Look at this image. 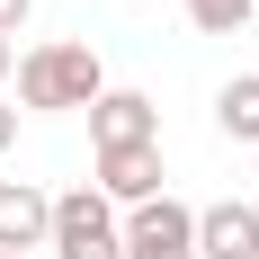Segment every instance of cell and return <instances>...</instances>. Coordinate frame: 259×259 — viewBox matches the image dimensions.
Listing matches in <instances>:
<instances>
[{
    "mask_svg": "<svg viewBox=\"0 0 259 259\" xmlns=\"http://www.w3.org/2000/svg\"><path fill=\"white\" fill-rule=\"evenodd\" d=\"M107 99V63L99 45H80V36H45V45L18 54V107L36 116H80V107Z\"/></svg>",
    "mask_w": 259,
    "mask_h": 259,
    "instance_id": "obj_1",
    "label": "cell"
},
{
    "mask_svg": "<svg viewBox=\"0 0 259 259\" xmlns=\"http://www.w3.org/2000/svg\"><path fill=\"white\" fill-rule=\"evenodd\" d=\"M45 250H54V259H125V214L107 206L90 179H80V188H63V197H54V233H45Z\"/></svg>",
    "mask_w": 259,
    "mask_h": 259,
    "instance_id": "obj_2",
    "label": "cell"
},
{
    "mask_svg": "<svg viewBox=\"0 0 259 259\" xmlns=\"http://www.w3.org/2000/svg\"><path fill=\"white\" fill-rule=\"evenodd\" d=\"M125 259H197V206L161 188L152 206H125Z\"/></svg>",
    "mask_w": 259,
    "mask_h": 259,
    "instance_id": "obj_3",
    "label": "cell"
},
{
    "mask_svg": "<svg viewBox=\"0 0 259 259\" xmlns=\"http://www.w3.org/2000/svg\"><path fill=\"white\" fill-rule=\"evenodd\" d=\"M90 143H99V152H125V143H161V107L143 99V90H116V80H107V99L90 107Z\"/></svg>",
    "mask_w": 259,
    "mask_h": 259,
    "instance_id": "obj_4",
    "label": "cell"
},
{
    "mask_svg": "<svg viewBox=\"0 0 259 259\" xmlns=\"http://www.w3.org/2000/svg\"><path fill=\"white\" fill-rule=\"evenodd\" d=\"M107 206H152L161 197V143H125V152H99V179H90Z\"/></svg>",
    "mask_w": 259,
    "mask_h": 259,
    "instance_id": "obj_5",
    "label": "cell"
},
{
    "mask_svg": "<svg viewBox=\"0 0 259 259\" xmlns=\"http://www.w3.org/2000/svg\"><path fill=\"white\" fill-rule=\"evenodd\" d=\"M197 259H259V206L250 197L197 206Z\"/></svg>",
    "mask_w": 259,
    "mask_h": 259,
    "instance_id": "obj_6",
    "label": "cell"
},
{
    "mask_svg": "<svg viewBox=\"0 0 259 259\" xmlns=\"http://www.w3.org/2000/svg\"><path fill=\"white\" fill-rule=\"evenodd\" d=\"M45 233H54V197L36 179H0V250L27 259V250H45Z\"/></svg>",
    "mask_w": 259,
    "mask_h": 259,
    "instance_id": "obj_7",
    "label": "cell"
},
{
    "mask_svg": "<svg viewBox=\"0 0 259 259\" xmlns=\"http://www.w3.org/2000/svg\"><path fill=\"white\" fill-rule=\"evenodd\" d=\"M214 125L233 134V143H250V152H259V72H233L224 90H214Z\"/></svg>",
    "mask_w": 259,
    "mask_h": 259,
    "instance_id": "obj_8",
    "label": "cell"
},
{
    "mask_svg": "<svg viewBox=\"0 0 259 259\" xmlns=\"http://www.w3.org/2000/svg\"><path fill=\"white\" fill-rule=\"evenodd\" d=\"M179 9H188L197 36H241V27L259 18V0H179Z\"/></svg>",
    "mask_w": 259,
    "mask_h": 259,
    "instance_id": "obj_9",
    "label": "cell"
},
{
    "mask_svg": "<svg viewBox=\"0 0 259 259\" xmlns=\"http://www.w3.org/2000/svg\"><path fill=\"white\" fill-rule=\"evenodd\" d=\"M27 18H36V0H0V45H9V36H18Z\"/></svg>",
    "mask_w": 259,
    "mask_h": 259,
    "instance_id": "obj_10",
    "label": "cell"
},
{
    "mask_svg": "<svg viewBox=\"0 0 259 259\" xmlns=\"http://www.w3.org/2000/svg\"><path fill=\"white\" fill-rule=\"evenodd\" d=\"M9 143H18V107L0 99V152H9Z\"/></svg>",
    "mask_w": 259,
    "mask_h": 259,
    "instance_id": "obj_11",
    "label": "cell"
},
{
    "mask_svg": "<svg viewBox=\"0 0 259 259\" xmlns=\"http://www.w3.org/2000/svg\"><path fill=\"white\" fill-rule=\"evenodd\" d=\"M9 72H18V45H0V80H9Z\"/></svg>",
    "mask_w": 259,
    "mask_h": 259,
    "instance_id": "obj_12",
    "label": "cell"
},
{
    "mask_svg": "<svg viewBox=\"0 0 259 259\" xmlns=\"http://www.w3.org/2000/svg\"><path fill=\"white\" fill-rule=\"evenodd\" d=\"M0 259H9V250H0Z\"/></svg>",
    "mask_w": 259,
    "mask_h": 259,
    "instance_id": "obj_13",
    "label": "cell"
}]
</instances>
